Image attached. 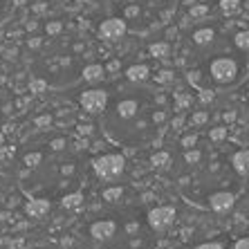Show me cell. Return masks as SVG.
<instances>
[{"mask_svg": "<svg viewBox=\"0 0 249 249\" xmlns=\"http://www.w3.org/2000/svg\"><path fill=\"white\" fill-rule=\"evenodd\" d=\"M12 171L29 200V213L41 218L50 204L70 202L81 193L88 175L86 148L68 130L45 128L18 146Z\"/></svg>", "mask_w": 249, "mask_h": 249, "instance_id": "1", "label": "cell"}, {"mask_svg": "<svg viewBox=\"0 0 249 249\" xmlns=\"http://www.w3.org/2000/svg\"><path fill=\"white\" fill-rule=\"evenodd\" d=\"M14 7H16V0H0V25L14 14Z\"/></svg>", "mask_w": 249, "mask_h": 249, "instance_id": "11", "label": "cell"}, {"mask_svg": "<svg viewBox=\"0 0 249 249\" xmlns=\"http://www.w3.org/2000/svg\"><path fill=\"white\" fill-rule=\"evenodd\" d=\"M99 128L119 148L155 146L171 122V99L162 88L137 76L104 88V104L97 112Z\"/></svg>", "mask_w": 249, "mask_h": 249, "instance_id": "2", "label": "cell"}, {"mask_svg": "<svg viewBox=\"0 0 249 249\" xmlns=\"http://www.w3.org/2000/svg\"><path fill=\"white\" fill-rule=\"evenodd\" d=\"M236 249H249V238H240L236 243Z\"/></svg>", "mask_w": 249, "mask_h": 249, "instance_id": "13", "label": "cell"}, {"mask_svg": "<svg viewBox=\"0 0 249 249\" xmlns=\"http://www.w3.org/2000/svg\"><path fill=\"white\" fill-rule=\"evenodd\" d=\"M0 233H2V215H0Z\"/></svg>", "mask_w": 249, "mask_h": 249, "instance_id": "14", "label": "cell"}, {"mask_svg": "<svg viewBox=\"0 0 249 249\" xmlns=\"http://www.w3.org/2000/svg\"><path fill=\"white\" fill-rule=\"evenodd\" d=\"M196 249H222V245H218V243H204V245H200V247H196Z\"/></svg>", "mask_w": 249, "mask_h": 249, "instance_id": "12", "label": "cell"}, {"mask_svg": "<svg viewBox=\"0 0 249 249\" xmlns=\"http://www.w3.org/2000/svg\"><path fill=\"white\" fill-rule=\"evenodd\" d=\"M12 115H14V94L5 83L0 81V133L7 128Z\"/></svg>", "mask_w": 249, "mask_h": 249, "instance_id": "8", "label": "cell"}, {"mask_svg": "<svg viewBox=\"0 0 249 249\" xmlns=\"http://www.w3.org/2000/svg\"><path fill=\"white\" fill-rule=\"evenodd\" d=\"M247 52L249 32H240L233 38H227L211 25H197L186 36V79L202 92L231 90L247 76Z\"/></svg>", "mask_w": 249, "mask_h": 249, "instance_id": "3", "label": "cell"}, {"mask_svg": "<svg viewBox=\"0 0 249 249\" xmlns=\"http://www.w3.org/2000/svg\"><path fill=\"white\" fill-rule=\"evenodd\" d=\"M94 168H97V173H99L101 180L108 182V184H112V182H117L119 178H122L124 160H122V155H110V153H106V155H101V157L94 160Z\"/></svg>", "mask_w": 249, "mask_h": 249, "instance_id": "7", "label": "cell"}, {"mask_svg": "<svg viewBox=\"0 0 249 249\" xmlns=\"http://www.w3.org/2000/svg\"><path fill=\"white\" fill-rule=\"evenodd\" d=\"M233 168H236L238 173H249V151H240L236 153V157H233Z\"/></svg>", "mask_w": 249, "mask_h": 249, "instance_id": "10", "label": "cell"}, {"mask_svg": "<svg viewBox=\"0 0 249 249\" xmlns=\"http://www.w3.org/2000/svg\"><path fill=\"white\" fill-rule=\"evenodd\" d=\"M99 70L92 61V50L74 32L54 29L38 38L29 52V72L50 90H68L90 79Z\"/></svg>", "mask_w": 249, "mask_h": 249, "instance_id": "4", "label": "cell"}, {"mask_svg": "<svg viewBox=\"0 0 249 249\" xmlns=\"http://www.w3.org/2000/svg\"><path fill=\"white\" fill-rule=\"evenodd\" d=\"M88 238L99 249H151L160 231L151 211L130 202H112L99 209L88 220Z\"/></svg>", "mask_w": 249, "mask_h": 249, "instance_id": "5", "label": "cell"}, {"mask_svg": "<svg viewBox=\"0 0 249 249\" xmlns=\"http://www.w3.org/2000/svg\"><path fill=\"white\" fill-rule=\"evenodd\" d=\"M101 5L124 34L151 36L173 20L180 0H101Z\"/></svg>", "mask_w": 249, "mask_h": 249, "instance_id": "6", "label": "cell"}, {"mask_svg": "<svg viewBox=\"0 0 249 249\" xmlns=\"http://www.w3.org/2000/svg\"><path fill=\"white\" fill-rule=\"evenodd\" d=\"M175 218V211L168 207H160V209H153L151 211V220L153 225H155L157 231H164V229H168L171 227V222H173Z\"/></svg>", "mask_w": 249, "mask_h": 249, "instance_id": "9", "label": "cell"}]
</instances>
